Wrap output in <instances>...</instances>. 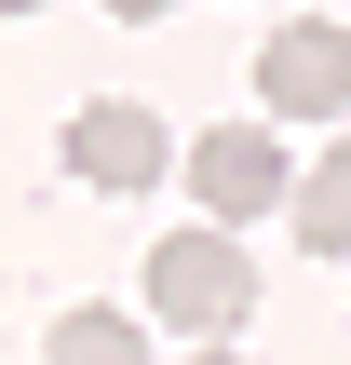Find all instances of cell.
Instances as JSON below:
<instances>
[{
    "mask_svg": "<svg viewBox=\"0 0 351 365\" xmlns=\"http://www.w3.org/2000/svg\"><path fill=\"white\" fill-rule=\"evenodd\" d=\"M149 312H162L176 339H230V325L257 312V257H243L230 230H162V244H149Z\"/></svg>",
    "mask_w": 351,
    "mask_h": 365,
    "instance_id": "cell-1",
    "label": "cell"
},
{
    "mask_svg": "<svg viewBox=\"0 0 351 365\" xmlns=\"http://www.w3.org/2000/svg\"><path fill=\"white\" fill-rule=\"evenodd\" d=\"M257 108L271 122H338L351 108V27L338 14H284L257 41Z\"/></svg>",
    "mask_w": 351,
    "mask_h": 365,
    "instance_id": "cell-2",
    "label": "cell"
},
{
    "mask_svg": "<svg viewBox=\"0 0 351 365\" xmlns=\"http://www.w3.org/2000/svg\"><path fill=\"white\" fill-rule=\"evenodd\" d=\"M189 190H203V217L216 230H257V217H284V135L271 122H216V135H189Z\"/></svg>",
    "mask_w": 351,
    "mask_h": 365,
    "instance_id": "cell-3",
    "label": "cell"
},
{
    "mask_svg": "<svg viewBox=\"0 0 351 365\" xmlns=\"http://www.w3.org/2000/svg\"><path fill=\"white\" fill-rule=\"evenodd\" d=\"M162 163H176V135H162V108H135V95H95V108L68 122V176H81V190H108V203H122V190H149Z\"/></svg>",
    "mask_w": 351,
    "mask_h": 365,
    "instance_id": "cell-4",
    "label": "cell"
},
{
    "mask_svg": "<svg viewBox=\"0 0 351 365\" xmlns=\"http://www.w3.org/2000/svg\"><path fill=\"white\" fill-rule=\"evenodd\" d=\"M284 217H298V244H311V257H351V135L284 190Z\"/></svg>",
    "mask_w": 351,
    "mask_h": 365,
    "instance_id": "cell-5",
    "label": "cell"
},
{
    "mask_svg": "<svg viewBox=\"0 0 351 365\" xmlns=\"http://www.w3.org/2000/svg\"><path fill=\"white\" fill-rule=\"evenodd\" d=\"M41 365H149V325H135V312H68V325L41 339Z\"/></svg>",
    "mask_w": 351,
    "mask_h": 365,
    "instance_id": "cell-6",
    "label": "cell"
},
{
    "mask_svg": "<svg viewBox=\"0 0 351 365\" xmlns=\"http://www.w3.org/2000/svg\"><path fill=\"white\" fill-rule=\"evenodd\" d=\"M108 14H122V27H149V14H162V0H108Z\"/></svg>",
    "mask_w": 351,
    "mask_h": 365,
    "instance_id": "cell-7",
    "label": "cell"
},
{
    "mask_svg": "<svg viewBox=\"0 0 351 365\" xmlns=\"http://www.w3.org/2000/svg\"><path fill=\"white\" fill-rule=\"evenodd\" d=\"M189 365H243V352H189Z\"/></svg>",
    "mask_w": 351,
    "mask_h": 365,
    "instance_id": "cell-8",
    "label": "cell"
},
{
    "mask_svg": "<svg viewBox=\"0 0 351 365\" xmlns=\"http://www.w3.org/2000/svg\"><path fill=\"white\" fill-rule=\"evenodd\" d=\"M0 14H41V0H0Z\"/></svg>",
    "mask_w": 351,
    "mask_h": 365,
    "instance_id": "cell-9",
    "label": "cell"
}]
</instances>
